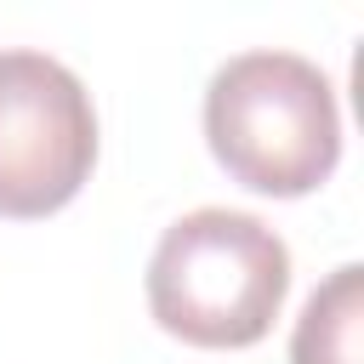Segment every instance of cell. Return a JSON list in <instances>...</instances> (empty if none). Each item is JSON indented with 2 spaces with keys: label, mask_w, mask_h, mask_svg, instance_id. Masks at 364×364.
<instances>
[{
  "label": "cell",
  "mask_w": 364,
  "mask_h": 364,
  "mask_svg": "<svg viewBox=\"0 0 364 364\" xmlns=\"http://www.w3.org/2000/svg\"><path fill=\"white\" fill-rule=\"evenodd\" d=\"M290 364H364V267L341 262L290 330Z\"/></svg>",
  "instance_id": "obj_4"
},
{
  "label": "cell",
  "mask_w": 364,
  "mask_h": 364,
  "mask_svg": "<svg viewBox=\"0 0 364 364\" xmlns=\"http://www.w3.org/2000/svg\"><path fill=\"white\" fill-rule=\"evenodd\" d=\"M290 296L284 239L228 205L176 216L148 256V313L188 347H256Z\"/></svg>",
  "instance_id": "obj_2"
},
{
  "label": "cell",
  "mask_w": 364,
  "mask_h": 364,
  "mask_svg": "<svg viewBox=\"0 0 364 364\" xmlns=\"http://www.w3.org/2000/svg\"><path fill=\"white\" fill-rule=\"evenodd\" d=\"M97 165V108L80 74L46 51H0V216L63 210Z\"/></svg>",
  "instance_id": "obj_3"
},
{
  "label": "cell",
  "mask_w": 364,
  "mask_h": 364,
  "mask_svg": "<svg viewBox=\"0 0 364 364\" xmlns=\"http://www.w3.org/2000/svg\"><path fill=\"white\" fill-rule=\"evenodd\" d=\"M205 142L239 188L301 199L341 159L336 85L301 51H239L205 85Z\"/></svg>",
  "instance_id": "obj_1"
}]
</instances>
